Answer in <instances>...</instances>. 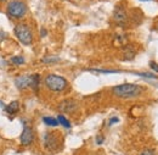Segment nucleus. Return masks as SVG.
<instances>
[{
  "label": "nucleus",
  "instance_id": "1",
  "mask_svg": "<svg viewBox=\"0 0 158 155\" xmlns=\"http://www.w3.org/2000/svg\"><path fill=\"white\" fill-rule=\"evenodd\" d=\"M143 88L134 83H124L112 88V93L120 99H134L142 94Z\"/></svg>",
  "mask_w": 158,
  "mask_h": 155
},
{
  "label": "nucleus",
  "instance_id": "2",
  "mask_svg": "<svg viewBox=\"0 0 158 155\" xmlns=\"http://www.w3.org/2000/svg\"><path fill=\"white\" fill-rule=\"evenodd\" d=\"M46 88L51 92H63L67 87H68V82L66 78H63L62 76L59 75H49L45 77L44 81Z\"/></svg>",
  "mask_w": 158,
  "mask_h": 155
},
{
  "label": "nucleus",
  "instance_id": "3",
  "mask_svg": "<svg viewBox=\"0 0 158 155\" xmlns=\"http://www.w3.org/2000/svg\"><path fill=\"white\" fill-rule=\"evenodd\" d=\"M40 76L39 75H29V76H19L15 79V84L19 89H27L32 88L37 91L39 88Z\"/></svg>",
  "mask_w": 158,
  "mask_h": 155
},
{
  "label": "nucleus",
  "instance_id": "4",
  "mask_svg": "<svg viewBox=\"0 0 158 155\" xmlns=\"http://www.w3.org/2000/svg\"><path fill=\"white\" fill-rule=\"evenodd\" d=\"M15 34H16L17 39L24 45H31L32 42H33L32 31L27 24H23V23L16 24L15 26Z\"/></svg>",
  "mask_w": 158,
  "mask_h": 155
},
{
  "label": "nucleus",
  "instance_id": "5",
  "mask_svg": "<svg viewBox=\"0 0 158 155\" xmlns=\"http://www.w3.org/2000/svg\"><path fill=\"white\" fill-rule=\"evenodd\" d=\"M27 12V6L24 2L19 1V0H14L11 2H9L7 5V14L14 17V19H21L26 15Z\"/></svg>",
  "mask_w": 158,
  "mask_h": 155
},
{
  "label": "nucleus",
  "instance_id": "6",
  "mask_svg": "<svg viewBox=\"0 0 158 155\" xmlns=\"http://www.w3.org/2000/svg\"><path fill=\"white\" fill-rule=\"evenodd\" d=\"M61 140L57 133L54 132H48L44 136V145L49 152H56L59 150V148L61 147Z\"/></svg>",
  "mask_w": 158,
  "mask_h": 155
},
{
  "label": "nucleus",
  "instance_id": "7",
  "mask_svg": "<svg viewBox=\"0 0 158 155\" xmlns=\"http://www.w3.org/2000/svg\"><path fill=\"white\" fill-rule=\"evenodd\" d=\"M78 109V103L73 99H64L59 104V110L63 114H72Z\"/></svg>",
  "mask_w": 158,
  "mask_h": 155
},
{
  "label": "nucleus",
  "instance_id": "8",
  "mask_svg": "<svg viewBox=\"0 0 158 155\" xmlns=\"http://www.w3.org/2000/svg\"><path fill=\"white\" fill-rule=\"evenodd\" d=\"M20 140L21 144L24 145V147H28V145H31L33 143V140H34V132H33L32 127H29V126H24L23 127Z\"/></svg>",
  "mask_w": 158,
  "mask_h": 155
},
{
  "label": "nucleus",
  "instance_id": "9",
  "mask_svg": "<svg viewBox=\"0 0 158 155\" xmlns=\"http://www.w3.org/2000/svg\"><path fill=\"white\" fill-rule=\"evenodd\" d=\"M113 19L114 21L118 23V24H124L128 20V15H127V11L123 9V7H116L114 12H113Z\"/></svg>",
  "mask_w": 158,
  "mask_h": 155
},
{
  "label": "nucleus",
  "instance_id": "10",
  "mask_svg": "<svg viewBox=\"0 0 158 155\" xmlns=\"http://www.w3.org/2000/svg\"><path fill=\"white\" fill-rule=\"evenodd\" d=\"M19 110H20V104H19V101H11L9 105L5 106V111H6L9 115H15Z\"/></svg>",
  "mask_w": 158,
  "mask_h": 155
},
{
  "label": "nucleus",
  "instance_id": "11",
  "mask_svg": "<svg viewBox=\"0 0 158 155\" xmlns=\"http://www.w3.org/2000/svg\"><path fill=\"white\" fill-rule=\"evenodd\" d=\"M43 122L46 126H49V127H56V126H59L57 118H54V117L51 116H44L43 117Z\"/></svg>",
  "mask_w": 158,
  "mask_h": 155
},
{
  "label": "nucleus",
  "instance_id": "12",
  "mask_svg": "<svg viewBox=\"0 0 158 155\" xmlns=\"http://www.w3.org/2000/svg\"><path fill=\"white\" fill-rule=\"evenodd\" d=\"M57 121H59L60 125H62L64 128H71V122L63 116V115H59L57 116Z\"/></svg>",
  "mask_w": 158,
  "mask_h": 155
},
{
  "label": "nucleus",
  "instance_id": "13",
  "mask_svg": "<svg viewBox=\"0 0 158 155\" xmlns=\"http://www.w3.org/2000/svg\"><path fill=\"white\" fill-rule=\"evenodd\" d=\"M91 72H98V73H119L118 70H103V69H90Z\"/></svg>",
  "mask_w": 158,
  "mask_h": 155
},
{
  "label": "nucleus",
  "instance_id": "14",
  "mask_svg": "<svg viewBox=\"0 0 158 155\" xmlns=\"http://www.w3.org/2000/svg\"><path fill=\"white\" fill-rule=\"evenodd\" d=\"M41 61L45 62V64H52V62H59L60 58H57V56H46V58H43Z\"/></svg>",
  "mask_w": 158,
  "mask_h": 155
},
{
  "label": "nucleus",
  "instance_id": "15",
  "mask_svg": "<svg viewBox=\"0 0 158 155\" xmlns=\"http://www.w3.org/2000/svg\"><path fill=\"white\" fill-rule=\"evenodd\" d=\"M11 62L15 64V65H22V64H24V58H22V56H14V58H11Z\"/></svg>",
  "mask_w": 158,
  "mask_h": 155
},
{
  "label": "nucleus",
  "instance_id": "16",
  "mask_svg": "<svg viewBox=\"0 0 158 155\" xmlns=\"http://www.w3.org/2000/svg\"><path fill=\"white\" fill-rule=\"evenodd\" d=\"M140 155H155V150H152V149H145V150H142Z\"/></svg>",
  "mask_w": 158,
  "mask_h": 155
},
{
  "label": "nucleus",
  "instance_id": "17",
  "mask_svg": "<svg viewBox=\"0 0 158 155\" xmlns=\"http://www.w3.org/2000/svg\"><path fill=\"white\" fill-rule=\"evenodd\" d=\"M150 67H151L153 71L158 72V64H156L155 61H151V62H150Z\"/></svg>",
  "mask_w": 158,
  "mask_h": 155
},
{
  "label": "nucleus",
  "instance_id": "18",
  "mask_svg": "<svg viewBox=\"0 0 158 155\" xmlns=\"http://www.w3.org/2000/svg\"><path fill=\"white\" fill-rule=\"evenodd\" d=\"M103 140H105V138L101 136V135L96 136V144H98V145H101V144L103 143Z\"/></svg>",
  "mask_w": 158,
  "mask_h": 155
},
{
  "label": "nucleus",
  "instance_id": "19",
  "mask_svg": "<svg viewBox=\"0 0 158 155\" xmlns=\"http://www.w3.org/2000/svg\"><path fill=\"white\" fill-rule=\"evenodd\" d=\"M139 76H142V77H147V78H157L156 77V76H155V75H151V73H146V72H145V73H138Z\"/></svg>",
  "mask_w": 158,
  "mask_h": 155
},
{
  "label": "nucleus",
  "instance_id": "20",
  "mask_svg": "<svg viewBox=\"0 0 158 155\" xmlns=\"http://www.w3.org/2000/svg\"><path fill=\"white\" fill-rule=\"evenodd\" d=\"M118 121H119V120L117 118V117H113V118H111V120H110V126H112L113 123H116V122H118Z\"/></svg>",
  "mask_w": 158,
  "mask_h": 155
},
{
  "label": "nucleus",
  "instance_id": "21",
  "mask_svg": "<svg viewBox=\"0 0 158 155\" xmlns=\"http://www.w3.org/2000/svg\"><path fill=\"white\" fill-rule=\"evenodd\" d=\"M5 38H6V34H5L4 32H1V31H0V43H1L2 40H5Z\"/></svg>",
  "mask_w": 158,
  "mask_h": 155
},
{
  "label": "nucleus",
  "instance_id": "22",
  "mask_svg": "<svg viewBox=\"0 0 158 155\" xmlns=\"http://www.w3.org/2000/svg\"><path fill=\"white\" fill-rule=\"evenodd\" d=\"M40 34H41V37H44V36L46 34V31H45V29H41V32H40Z\"/></svg>",
  "mask_w": 158,
  "mask_h": 155
},
{
  "label": "nucleus",
  "instance_id": "23",
  "mask_svg": "<svg viewBox=\"0 0 158 155\" xmlns=\"http://www.w3.org/2000/svg\"><path fill=\"white\" fill-rule=\"evenodd\" d=\"M141 1H151V0H141Z\"/></svg>",
  "mask_w": 158,
  "mask_h": 155
},
{
  "label": "nucleus",
  "instance_id": "24",
  "mask_svg": "<svg viewBox=\"0 0 158 155\" xmlns=\"http://www.w3.org/2000/svg\"><path fill=\"white\" fill-rule=\"evenodd\" d=\"M0 1H5V0H0Z\"/></svg>",
  "mask_w": 158,
  "mask_h": 155
}]
</instances>
